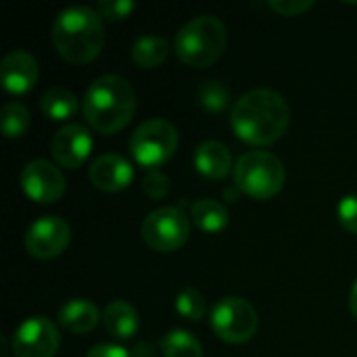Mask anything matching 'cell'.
<instances>
[{"label":"cell","mask_w":357,"mask_h":357,"mask_svg":"<svg viewBox=\"0 0 357 357\" xmlns=\"http://www.w3.org/2000/svg\"><path fill=\"white\" fill-rule=\"evenodd\" d=\"M190 234V222L180 207H159L142 224L144 243L157 253L178 251Z\"/></svg>","instance_id":"8"},{"label":"cell","mask_w":357,"mask_h":357,"mask_svg":"<svg viewBox=\"0 0 357 357\" xmlns=\"http://www.w3.org/2000/svg\"><path fill=\"white\" fill-rule=\"evenodd\" d=\"M134 357H157V354L151 343H138L134 347Z\"/></svg>","instance_id":"30"},{"label":"cell","mask_w":357,"mask_h":357,"mask_svg":"<svg viewBox=\"0 0 357 357\" xmlns=\"http://www.w3.org/2000/svg\"><path fill=\"white\" fill-rule=\"evenodd\" d=\"M0 79L6 92L25 94L38 82V61L27 50H13L2 59Z\"/></svg>","instance_id":"13"},{"label":"cell","mask_w":357,"mask_h":357,"mask_svg":"<svg viewBox=\"0 0 357 357\" xmlns=\"http://www.w3.org/2000/svg\"><path fill=\"white\" fill-rule=\"evenodd\" d=\"M178 149V130L167 119H149L130 138L134 161L151 172L167 163Z\"/></svg>","instance_id":"6"},{"label":"cell","mask_w":357,"mask_h":357,"mask_svg":"<svg viewBox=\"0 0 357 357\" xmlns=\"http://www.w3.org/2000/svg\"><path fill=\"white\" fill-rule=\"evenodd\" d=\"M228 31L215 15H201L190 19L176 36L178 59L195 69L213 65L226 50Z\"/></svg>","instance_id":"4"},{"label":"cell","mask_w":357,"mask_h":357,"mask_svg":"<svg viewBox=\"0 0 357 357\" xmlns=\"http://www.w3.org/2000/svg\"><path fill=\"white\" fill-rule=\"evenodd\" d=\"M2 134L10 140L21 138L29 128V111L21 102H6L2 107Z\"/></svg>","instance_id":"22"},{"label":"cell","mask_w":357,"mask_h":357,"mask_svg":"<svg viewBox=\"0 0 357 357\" xmlns=\"http://www.w3.org/2000/svg\"><path fill=\"white\" fill-rule=\"evenodd\" d=\"M163 357H203V347L188 331H172L161 341Z\"/></svg>","instance_id":"21"},{"label":"cell","mask_w":357,"mask_h":357,"mask_svg":"<svg viewBox=\"0 0 357 357\" xmlns=\"http://www.w3.org/2000/svg\"><path fill=\"white\" fill-rule=\"evenodd\" d=\"M50 151L61 167L77 169L92 153V136L79 123H67L52 136Z\"/></svg>","instance_id":"12"},{"label":"cell","mask_w":357,"mask_h":357,"mask_svg":"<svg viewBox=\"0 0 357 357\" xmlns=\"http://www.w3.org/2000/svg\"><path fill=\"white\" fill-rule=\"evenodd\" d=\"M270 6L284 17H297L303 15L305 10H310L314 6V0H272Z\"/></svg>","instance_id":"28"},{"label":"cell","mask_w":357,"mask_h":357,"mask_svg":"<svg viewBox=\"0 0 357 357\" xmlns=\"http://www.w3.org/2000/svg\"><path fill=\"white\" fill-rule=\"evenodd\" d=\"M337 215L345 230H349L351 234H357V195H347L341 199V203L337 207Z\"/></svg>","instance_id":"26"},{"label":"cell","mask_w":357,"mask_h":357,"mask_svg":"<svg viewBox=\"0 0 357 357\" xmlns=\"http://www.w3.org/2000/svg\"><path fill=\"white\" fill-rule=\"evenodd\" d=\"M71 243V226L59 215H42L25 234V249L36 259H52Z\"/></svg>","instance_id":"10"},{"label":"cell","mask_w":357,"mask_h":357,"mask_svg":"<svg viewBox=\"0 0 357 357\" xmlns=\"http://www.w3.org/2000/svg\"><path fill=\"white\" fill-rule=\"evenodd\" d=\"M257 312L243 297H226L211 310V328L226 343L241 345L251 341L257 333Z\"/></svg>","instance_id":"7"},{"label":"cell","mask_w":357,"mask_h":357,"mask_svg":"<svg viewBox=\"0 0 357 357\" xmlns=\"http://www.w3.org/2000/svg\"><path fill=\"white\" fill-rule=\"evenodd\" d=\"M86 357H130V354H128L123 347H119V345H113V343H100V345L92 347Z\"/></svg>","instance_id":"29"},{"label":"cell","mask_w":357,"mask_h":357,"mask_svg":"<svg viewBox=\"0 0 357 357\" xmlns=\"http://www.w3.org/2000/svg\"><path fill=\"white\" fill-rule=\"evenodd\" d=\"M134 8H136V2L132 0H100L96 4V13L100 15V19H107V21H121Z\"/></svg>","instance_id":"25"},{"label":"cell","mask_w":357,"mask_h":357,"mask_svg":"<svg viewBox=\"0 0 357 357\" xmlns=\"http://www.w3.org/2000/svg\"><path fill=\"white\" fill-rule=\"evenodd\" d=\"M100 320L98 307L88 299H71L59 312V322L71 335H86L96 328Z\"/></svg>","instance_id":"16"},{"label":"cell","mask_w":357,"mask_h":357,"mask_svg":"<svg viewBox=\"0 0 357 357\" xmlns=\"http://www.w3.org/2000/svg\"><path fill=\"white\" fill-rule=\"evenodd\" d=\"M52 44L73 65L94 61L105 46V25L96 8L71 6L61 10L52 23Z\"/></svg>","instance_id":"3"},{"label":"cell","mask_w":357,"mask_h":357,"mask_svg":"<svg viewBox=\"0 0 357 357\" xmlns=\"http://www.w3.org/2000/svg\"><path fill=\"white\" fill-rule=\"evenodd\" d=\"M197 172L209 180H224L232 172V155L226 144L218 140H207L195 151Z\"/></svg>","instance_id":"15"},{"label":"cell","mask_w":357,"mask_h":357,"mask_svg":"<svg viewBox=\"0 0 357 357\" xmlns=\"http://www.w3.org/2000/svg\"><path fill=\"white\" fill-rule=\"evenodd\" d=\"M40 109L52 121H67L75 117L79 102L77 96L67 88H48L40 98Z\"/></svg>","instance_id":"18"},{"label":"cell","mask_w":357,"mask_h":357,"mask_svg":"<svg viewBox=\"0 0 357 357\" xmlns=\"http://www.w3.org/2000/svg\"><path fill=\"white\" fill-rule=\"evenodd\" d=\"M134 180V167L121 155H102L90 165V182L105 192L126 190Z\"/></svg>","instance_id":"14"},{"label":"cell","mask_w":357,"mask_h":357,"mask_svg":"<svg viewBox=\"0 0 357 357\" xmlns=\"http://www.w3.org/2000/svg\"><path fill=\"white\" fill-rule=\"evenodd\" d=\"M21 186L25 190V195L42 205H50L56 203L63 195H65V176L63 172L44 159H36L29 161L23 172H21Z\"/></svg>","instance_id":"11"},{"label":"cell","mask_w":357,"mask_h":357,"mask_svg":"<svg viewBox=\"0 0 357 357\" xmlns=\"http://www.w3.org/2000/svg\"><path fill=\"white\" fill-rule=\"evenodd\" d=\"M190 215L195 224L203 232H209V234L222 232L228 226V209L220 201H213V199H199L192 205Z\"/></svg>","instance_id":"20"},{"label":"cell","mask_w":357,"mask_h":357,"mask_svg":"<svg viewBox=\"0 0 357 357\" xmlns=\"http://www.w3.org/2000/svg\"><path fill=\"white\" fill-rule=\"evenodd\" d=\"M199 100L201 105L211 111V113H220L228 107L230 102V94L228 90L220 84V82H205L201 88H199Z\"/></svg>","instance_id":"24"},{"label":"cell","mask_w":357,"mask_h":357,"mask_svg":"<svg viewBox=\"0 0 357 357\" xmlns=\"http://www.w3.org/2000/svg\"><path fill=\"white\" fill-rule=\"evenodd\" d=\"M102 324L113 339L128 341L138 333V312L128 301H111L102 312Z\"/></svg>","instance_id":"17"},{"label":"cell","mask_w":357,"mask_h":357,"mask_svg":"<svg viewBox=\"0 0 357 357\" xmlns=\"http://www.w3.org/2000/svg\"><path fill=\"white\" fill-rule=\"evenodd\" d=\"M136 113V92L119 75H100L90 84L84 96L86 121L105 136L123 130Z\"/></svg>","instance_id":"2"},{"label":"cell","mask_w":357,"mask_h":357,"mask_svg":"<svg viewBox=\"0 0 357 357\" xmlns=\"http://www.w3.org/2000/svg\"><path fill=\"white\" fill-rule=\"evenodd\" d=\"M169 54V42L161 36L146 33L132 44V61L142 69L159 67Z\"/></svg>","instance_id":"19"},{"label":"cell","mask_w":357,"mask_h":357,"mask_svg":"<svg viewBox=\"0 0 357 357\" xmlns=\"http://www.w3.org/2000/svg\"><path fill=\"white\" fill-rule=\"evenodd\" d=\"M289 102L282 94L268 88H255L245 92L234 102L230 117L236 136L255 146H266L280 140L289 128Z\"/></svg>","instance_id":"1"},{"label":"cell","mask_w":357,"mask_h":357,"mask_svg":"<svg viewBox=\"0 0 357 357\" xmlns=\"http://www.w3.org/2000/svg\"><path fill=\"white\" fill-rule=\"evenodd\" d=\"M287 180L282 161L266 151L245 153L234 165V184L236 188L257 201L276 197Z\"/></svg>","instance_id":"5"},{"label":"cell","mask_w":357,"mask_h":357,"mask_svg":"<svg viewBox=\"0 0 357 357\" xmlns=\"http://www.w3.org/2000/svg\"><path fill=\"white\" fill-rule=\"evenodd\" d=\"M176 310L182 318L197 322L205 316V297L195 291V289H186L178 295L176 299Z\"/></svg>","instance_id":"23"},{"label":"cell","mask_w":357,"mask_h":357,"mask_svg":"<svg viewBox=\"0 0 357 357\" xmlns=\"http://www.w3.org/2000/svg\"><path fill=\"white\" fill-rule=\"evenodd\" d=\"M59 347L61 335L44 316L27 318L13 333V354L17 357H54Z\"/></svg>","instance_id":"9"},{"label":"cell","mask_w":357,"mask_h":357,"mask_svg":"<svg viewBox=\"0 0 357 357\" xmlns=\"http://www.w3.org/2000/svg\"><path fill=\"white\" fill-rule=\"evenodd\" d=\"M142 190H144V195L146 197H151V199H163L167 192H169V178L165 176V174H161V172H149L146 176H144V182H142Z\"/></svg>","instance_id":"27"},{"label":"cell","mask_w":357,"mask_h":357,"mask_svg":"<svg viewBox=\"0 0 357 357\" xmlns=\"http://www.w3.org/2000/svg\"><path fill=\"white\" fill-rule=\"evenodd\" d=\"M349 310L357 318V280L356 284H354V289H351V293H349Z\"/></svg>","instance_id":"31"}]
</instances>
